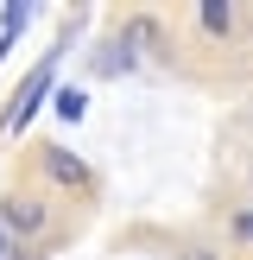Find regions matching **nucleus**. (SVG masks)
Masks as SVG:
<instances>
[{"mask_svg":"<svg viewBox=\"0 0 253 260\" xmlns=\"http://www.w3.org/2000/svg\"><path fill=\"white\" fill-rule=\"evenodd\" d=\"M19 45V32H0V63H7V51Z\"/></svg>","mask_w":253,"mask_h":260,"instance_id":"8","label":"nucleus"},{"mask_svg":"<svg viewBox=\"0 0 253 260\" xmlns=\"http://www.w3.org/2000/svg\"><path fill=\"white\" fill-rule=\"evenodd\" d=\"M25 19H32V7H25V0H13V7L0 13V32H25Z\"/></svg>","mask_w":253,"mask_h":260,"instance_id":"6","label":"nucleus"},{"mask_svg":"<svg viewBox=\"0 0 253 260\" xmlns=\"http://www.w3.org/2000/svg\"><path fill=\"white\" fill-rule=\"evenodd\" d=\"M202 32H209V38L234 32V7H222V0H209V7H202Z\"/></svg>","mask_w":253,"mask_h":260,"instance_id":"4","label":"nucleus"},{"mask_svg":"<svg viewBox=\"0 0 253 260\" xmlns=\"http://www.w3.org/2000/svg\"><path fill=\"white\" fill-rule=\"evenodd\" d=\"M51 108H57L63 121H82V108H89V95H82V89H57V102H51Z\"/></svg>","mask_w":253,"mask_h":260,"instance_id":"5","label":"nucleus"},{"mask_svg":"<svg viewBox=\"0 0 253 260\" xmlns=\"http://www.w3.org/2000/svg\"><path fill=\"white\" fill-rule=\"evenodd\" d=\"M45 172L57 178V184H70V190H89V165H82V159H70L63 146H45Z\"/></svg>","mask_w":253,"mask_h":260,"instance_id":"3","label":"nucleus"},{"mask_svg":"<svg viewBox=\"0 0 253 260\" xmlns=\"http://www.w3.org/2000/svg\"><path fill=\"white\" fill-rule=\"evenodd\" d=\"M7 248H13V235H7V222H0V260H7Z\"/></svg>","mask_w":253,"mask_h":260,"instance_id":"9","label":"nucleus"},{"mask_svg":"<svg viewBox=\"0 0 253 260\" xmlns=\"http://www.w3.org/2000/svg\"><path fill=\"white\" fill-rule=\"evenodd\" d=\"M63 45H70V38H63ZM63 45H51L45 63L19 83V95H13V108H7V121H0V134H25V127H32V114L45 108V95H57L51 83H57V57H63Z\"/></svg>","mask_w":253,"mask_h":260,"instance_id":"1","label":"nucleus"},{"mask_svg":"<svg viewBox=\"0 0 253 260\" xmlns=\"http://www.w3.org/2000/svg\"><path fill=\"white\" fill-rule=\"evenodd\" d=\"M0 222H7V235H45V203L38 197H7Z\"/></svg>","mask_w":253,"mask_h":260,"instance_id":"2","label":"nucleus"},{"mask_svg":"<svg viewBox=\"0 0 253 260\" xmlns=\"http://www.w3.org/2000/svg\"><path fill=\"white\" fill-rule=\"evenodd\" d=\"M234 235H240V241H253V210H247V216L234 222Z\"/></svg>","mask_w":253,"mask_h":260,"instance_id":"7","label":"nucleus"}]
</instances>
